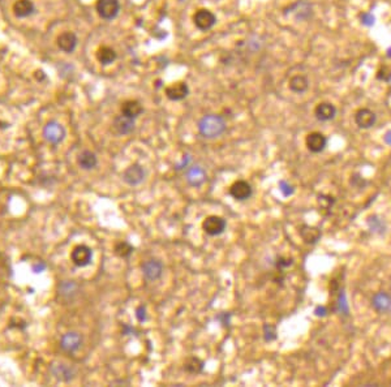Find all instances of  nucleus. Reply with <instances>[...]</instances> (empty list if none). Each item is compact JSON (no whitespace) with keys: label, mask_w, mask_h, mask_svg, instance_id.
<instances>
[{"label":"nucleus","mask_w":391,"mask_h":387,"mask_svg":"<svg viewBox=\"0 0 391 387\" xmlns=\"http://www.w3.org/2000/svg\"><path fill=\"white\" fill-rule=\"evenodd\" d=\"M116 57H118L116 51L114 48L108 47V46H102L97 51V59L102 65H110L116 60Z\"/></svg>","instance_id":"nucleus-22"},{"label":"nucleus","mask_w":391,"mask_h":387,"mask_svg":"<svg viewBox=\"0 0 391 387\" xmlns=\"http://www.w3.org/2000/svg\"><path fill=\"white\" fill-rule=\"evenodd\" d=\"M145 176H146V172L142 166L138 165V163H134V165H130L124 172H123V180L127 183L130 187H136V185H140L143 180H145Z\"/></svg>","instance_id":"nucleus-6"},{"label":"nucleus","mask_w":391,"mask_h":387,"mask_svg":"<svg viewBox=\"0 0 391 387\" xmlns=\"http://www.w3.org/2000/svg\"><path fill=\"white\" fill-rule=\"evenodd\" d=\"M112 128H114V132L118 136H127L134 130V120L127 118L124 115H119L114 119Z\"/></svg>","instance_id":"nucleus-11"},{"label":"nucleus","mask_w":391,"mask_h":387,"mask_svg":"<svg viewBox=\"0 0 391 387\" xmlns=\"http://www.w3.org/2000/svg\"><path fill=\"white\" fill-rule=\"evenodd\" d=\"M385 140H386V142H388L391 145V132H388V133L386 134Z\"/></svg>","instance_id":"nucleus-39"},{"label":"nucleus","mask_w":391,"mask_h":387,"mask_svg":"<svg viewBox=\"0 0 391 387\" xmlns=\"http://www.w3.org/2000/svg\"><path fill=\"white\" fill-rule=\"evenodd\" d=\"M377 116L373 111H370L369 108H360L359 111L355 114V123L359 128L363 129H369L375 124Z\"/></svg>","instance_id":"nucleus-14"},{"label":"nucleus","mask_w":391,"mask_h":387,"mask_svg":"<svg viewBox=\"0 0 391 387\" xmlns=\"http://www.w3.org/2000/svg\"><path fill=\"white\" fill-rule=\"evenodd\" d=\"M121 115H124L129 119H137L143 112V107L141 105V102L136 101V99H129V101H125L123 105H121Z\"/></svg>","instance_id":"nucleus-17"},{"label":"nucleus","mask_w":391,"mask_h":387,"mask_svg":"<svg viewBox=\"0 0 391 387\" xmlns=\"http://www.w3.org/2000/svg\"><path fill=\"white\" fill-rule=\"evenodd\" d=\"M185 179H187L188 184L191 185V187L198 188L206 181V171L202 167H200V166H192L191 169L187 171Z\"/></svg>","instance_id":"nucleus-15"},{"label":"nucleus","mask_w":391,"mask_h":387,"mask_svg":"<svg viewBox=\"0 0 391 387\" xmlns=\"http://www.w3.org/2000/svg\"><path fill=\"white\" fill-rule=\"evenodd\" d=\"M305 142L309 151L317 154V152L324 151L326 145H328V138L322 133H320V132H313V133L308 134Z\"/></svg>","instance_id":"nucleus-16"},{"label":"nucleus","mask_w":391,"mask_h":387,"mask_svg":"<svg viewBox=\"0 0 391 387\" xmlns=\"http://www.w3.org/2000/svg\"><path fill=\"white\" fill-rule=\"evenodd\" d=\"M45 269H46V264L45 262H42V261L41 262H38V264L33 265V271H34L35 274H39L42 273V271H45Z\"/></svg>","instance_id":"nucleus-35"},{"label":"nucleus","mask_w":391,"mask_h":387,"mask_svg":"<svg viewBox=\"0 0 391 387\" xmlns=\"http://www.w3.org/2000/svg\"><path fill=\"white\" fill-rule=\"evenodd\" d=\"M372 304L378 312H391V296H388L385 292L375 293Z\"/></svg>","instance_id":"nucleus-24"},{"label":"nucleus","mask_w":391,"mask_h":387,"mask_svg":"<svg viewBox=\"0 0 391 387\" xmlns=\"http://www.w3.org/2000/svg\"><path fill=\"white\" fill-rule=\"evenodd\" d=\"M136 318L140 321V322H145V321H146L147 313L145 305H140V306L136 309Z\"/></svg>","instance_id":"nucleus-32"},{"label":"nucleus","mask_w":391,"mask_h":387,"mask_svg":"<svg viewBox=\"0 0 391 387\" xmlns=\"http://www.w3.org/2000/svg\"><path fill=\"white\" fill-rule=\"evenodd\" d=\"M189 162H191V157L189 156H184V158H183V161L180 163H179L178 166H176L175 169L178 170V171H180V170H184L187 169L188 165H189Z\"/></svg>","instance_id":"nucleus-34"},{"label":"nucleus","mask_w":391,"mask_h":387,"mask_svg":"<svg viewBox=\"0 0 391 387\" xmlns=\"http://www.w3.org/2000/svg\"><path fill=\"white\" fill-rule=\"evenodd\" d=\"M65 128L57 121H50L43 128V137L47 142L52 145H59L65 138Z\"/></svg>","instance_id":"nucleus-2"},{"label":"nucleus","mask_w":391,"mask_h":387,"mask_svg":"<svg viewBox=\"0 0 391 387\" xmlns=\"http://www.w3.org/2000/svg\"><path fill=\"white\" fill-rule=\"evenodd\" d=\"M81 344H83V337L79 333H67L61 337L60 347L67 353L76 352Z\"/></svg>","instance_id":"nucleus-12"},{"label":"nucleus","mask_w":391,"mask_h":387,"mask_svg":"<svg viewBox=\"0 0 391 387\" xmlns=\"http://www.w3.org/2000/svg\"><path fill=\"white\" fill-rule=\"evenodd\" d=\"M360 19H361V23H363L364 25L366 26L374 25L375 19L373 15H370V13H361V15H360Z\"/></svg>","instance_id":"nucleus-31"},{"label":"nucleus","mask_w":391,"mask_h":387,"mask_svg":"<svg viewBox=\"0 0 391 387\" xmlns=\"http://www.w3.org/2000/svg\"><path fill=\"white\" fill-rule=\"evenodd\" d=\"M184 370L189 374H198L204 370V361L198 357H189L184 362Z\"/></svg>","instance_id":"nucleus-26"},{"label":"nucleus","mask_w":391,"mask_h":387,"mask_svg":"<svg viewBox=\"0 0 391 387\" xmlns=\"http://www.w3.org/2000/svg\"><path fill=\"white\" fill-rule=\"evenodd\" d=\"M35 79L38 80V81H43V80H46V73L42 69L35 70Z\"/></svg>","instance_id":"nucleus-37"},{"label":"nucleus","mask_w":391,"mask_h":387,"mask_svg":"<svg viewBox=\"0 0 391 387\" xmlns=\"http://www.w3.org/2000/svg\"><path fill=\"white\" fill-rule=\"evenodd\" d=\"M315 115L318 120L321 121H329L333 120L337 115V108L334 105H331L329 102H324V103H320L317 105V107L315 108Z\"/></svg>","instance_id":"nucleus-18"},{"label":"nucleus","mask_w":391,"mask_h":387,"mask_svg":"<svg viewBox=\"0 0 391 387\" xmlns=\"http://www.w3.org/2000/svg\"><path fill=\"white\" fill-rule=\"evenodd\" d=\"M193 23L196 28L202 30V32H206L215 25L216 16L211 11L201 8V10L196 11V13L193 15Z\"/></svg>","instance_id":"nucleus-5"},{"label":"nucleus","mask_w":391,"mask_h":387,"mask_svg":"<svg viewBox=\"0 0 391 387\" xmlns=\"http://www.w3.org/2000/svg\"><path fill=\"white\" fill-rule=\"evenodd\" d=\"M59 291L63 296H67V297H70V296H73L74 293L77 292V284L72 280H65V282L61 283V286L59 287Z\"/></svg>","instance_id":"nucleus-28"},{"label":"nucleus","mask_w":391,"mask_h":387,"mask_svg":"<svg viewBox=\"0 0 391 387\" xmlns=\"http://www.w3.org/2000/svg\"><path fill=\"white\" fill-rule=\"evenodd\" d=\"M279 189H280V192H282V193H283L286 197L291 196V194L293 193L292 185L288 184V183H287V181H284V180H282L279 183Z\"/></svg>","instance_id":"nucleus-30"},{"label":"nucleus","mask_w":391,"mask_h":387,"mask_svg":"<svg viewBox=\"0 0 391 387\" xmlns=\"http://www.w3.org/2000/svg\"><path fill=\"white\" fill-rule=\"evenodd\" d=\"M264 337L266 342H271L277 338V331H275V327L271 326V325H264Z\"/></svg>","instance_id":"nucleus-29"},{"label":"nucleus","mask_w":391,"mask_h":387,"mask_svg":"<svg viewBox=\"0 0 391 387\" xmlns=\"http://www.w3.org/2000/svg\"><path fill=\"white\" fill-rule=\"evenodd\" d=\"M387 56L391 57V47L387 50Z\"/></svg>","instance_id":"nucleus-40"},{"label":"nucleus","mask_w":391,"mask_h":387,"mask_svg":"<svg viewBox=\"0 0 391 387\" xmlns=\"http://www.w3.org/2000/svg\"><path fill=\"white\" fill-rule=\"evenodd\" d=\"M51 371H52V374H54L57 379H60V381H64V382L70 381V379H73L74 377L73 369L70 368V366H68V365L63 364V362L52 365Z\"/></svg>","instance_id":"nucleus-21"},{"label":"nucleus","mask_w":391,"mask_h":387,"mask_svg":"<svg viewBox=\"0 0 391 387\" xmlns=\"http://www.w3.org/2000/svg\"><path fill=\"white\" fill-rule=\"evenodd\" d=\"M300 235H301L302 240L308 244H316L321 239V231L312 225H302L300 229Z\"/></svg>","instance_id":"nucleus-25"},{"label":"nucleus","mask_w":391,"mask_h":387,"mask_svg":"<svg viewBox=\"0 0 391 387\" xmlns=\"http://www.w3.org/2000/svg\"><path fill=\"white\" fill-rule=\"evenodd\" d=\"M227 222L222 216L210 215L202 222V229L210 236H219L226 231Z\"/></svg>","instance_id":"nucleus-4"},{"label":"nucleus","mask_w":391,"mask_h":387,"mask_svg":"<svg viewBox=\"0 0 391 387\" xmlns=\"http://www.w3.org/2000/svg\"><path fill=\"white\" fill-rule=\"evenodd\" d=\"M166 97L170 99V101H183L188 97L189 94V88L185 83H176L172 84V85L167 86L165 89Z\"/></svg>","instance_id":"nucleus-13"},{"label":"nucleus","mask_w":391,"mask_h":387,"mask_svg":"<svg viewBox=\"0 0 391 387\" xmlns=\"http://www.w3.org/2000/svg\"><path fill=\"white\" fill-rule=\"evenodd\" d=\"M79 166L85 171H90V170L96 169L98 165V158L93 151L90 150H84L79 156Z\"/></svg>","instance_id":"nucleus-20"},{"label":"nucleus","mask_w":391,"mask_h":387,"mask_svg":"<svg viewBox=\"0 0 391 387\" xmlns=\"http://www.w3.org/2000/svg\"><path fill=\"white\" fill-rule=\"evenodd\" d=\"M378 79L383 80V81H390L391 80V70L387 67H383V72L379 70L378 72Z\"/></svg>","instance_id":"nucleus-33"},{"label":"nucleus","mask_w":391,"mask_h":387,"mask_svg":"<svg viewBox=\"0 0 391 387\" xmlns=\"http://www.w3.org/2000/svg\"><path fill=\"white\" fill-rule=\"evenodd\" d=\"M77 35L73 32H63L56 39L57 47L65 54H72L77 47Z\"/></svg>","instance_id":"nucleus-10"},{"label":"nucleus","mask_w":391,"mask_h":387,"mask_svg":"<svg viewBox=\"0 0 391 387\" xmlns=\"http://www.w3.org/2000/svg\"><path fill=\"white\" fill-rule=\"evenodd\" d=\"M35 11V7L32 0H17L13 4V13L19 19H25V17L32 16Z\"/></svg>","instance_id":"nucleus-19"},{"label":"nucleus","mask_w":391,"mask_h":387,"mask_svg":"<svg viewBox=\"0 0 391 387\" xmlns=\"http://www.w3.org/2000/svg\"><path fill=\"white\" fill-rule=\"evenodd\" d=\"M229 317H231V316L227 315V313H222V315L218 316V320H219L220 322H222L223 326H228V325H229Z\"/></svg>","instance_id":"nucleus-36"},{"label":"nucleus","mask_w":391,"mask_h":387,"mask_svg":"<svg viewBox=\"0 0 391 387\" xmlns=\"http://www.w3.org/2000/svg\"><path fill=\"white\" fill-rule=\"evenodd\" d=\"M133 247L128 242H120L115 245V253L121 258H128L130 254L133 253Z\"/></svg>","instance_id":"nucleus-27"},{"label":"nucleus","mask_w":391,"mask_h":387,"mask_svg":"<svg viewBox=\"0 0 391 387\" xmlns=\"http://www.w3.org/2000/svg\"><path fill=\"white\" fill-rule=\"evenodd\" d=\"M93 251L86 245H77L70 253V260L77 267H85L92 262Z\"/></svg>","instance_id":"nucleus-7"},{"label":"nucleus","mask_w":391,"mask_h":387,"mask_svg":"<svg viewBox=\"0 0 391 387\" xmlns=\"http://www.w3.org/2000/svg\"><path fill=\"white\" fill-rule=\"evenodd\" d=\"M179 2H187V0H179Z\"/></svg>","instance_id":"nucleus-41"},{"label":"nucleus","mask_w":391,"mask_h":387,"mask_svg":"<svg viewBox=\"0 0 391 387\" xmlns=\"http://www.w3.org/2000/svg\"><path fill=\"white\" fill-rule=\"evenodd\" d=\"M229 194H231V197L235 198L236 201H245L252 197V194H253V188H252V185L249 184L248 181L239 180L231 185V188H229Z\"/></svg>","instance_id":"nucleus-9"},{"label":"nucleus","mask_w":391,"mask_h":387,"mask_svg":"<svg viewBox=\"0 0 391 387\" xmlns=\"http://www.w3.org/2000/svg\"><path fill=\"white\" fill-rule=\"evenodd\" d=\"M96 10L103 20H112L118 16L120 3L119 0H97Z\"/></svg>","instance_id":"nucleus-3"},{"label":"nucleus","mask_w":391,"mask_h":387,"mask_svg":"<svg viewBox=\"0 0 391 387\" xmlns=\"http://www.w3.org/2000/svg\"><path fill=\"white\" fill-rule=\"evenodd\" d=\"M142 274L143 278L147 282H154L158 280L163 274V264L159 260H147L142 264Z\"/></svg>","instance_id":"nucleus-8"},{"label":"nucleus","mask_w":391,"mask_h":387,"mask_svg":"<svg viewBox=\"0 0 391 387\" xmlns=\"http://www.w3.org/2000/svg\"><path fill=\"white\" fill-rule=\"evenodd\" d=\"M326 312H328V311H326V308H325V306H318V308L316 309L315 313L317 316H325V315H326Z\"/></svg>","instance_id":"nucleus-38"},{"label":"nucleus","mask_w":391,"mask_h":387,"mask_svg":"<svg viewBox=\"0 0 391 387\" xmlns=\"http://www.w3.org/2000/svg\"><path fill=\"white\" fill-rule=\"evenodd\" d=\"M289 89L292 90L293 93H297V94H301V93L306 92L309 88V80L306 79L304 74H296L289 79Z\"/></svg>","instance_id":"nucleus-23"},{"label":"nucleus","mask_w":391,"mask_h":387,"mask_svg":"<svg viewBox=\"0 0 391 387\" xmlns=\"http://www.w3.org/2000/svg\"><path fill=\"white\" fill-rule=\"evenodd\" d=\"M226 120L220 115H205L204 118H201V120L198 121V132L201 136L209 138V140L222 136L226 132Z\"/></svg>","instance_id":"nucleus-1"}]
</instances>
